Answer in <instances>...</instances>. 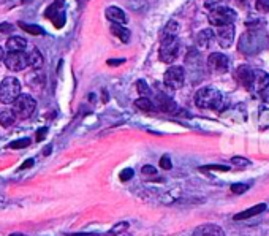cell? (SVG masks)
Instances as JSON below:
<instances>
[{
	"label": "cell",
	"mask_w": 269,
	"mask_h": 236,
	"mask_svg": "<svg viewBox=\"0 0 269 236\" xmlns=\"http://www.w3.org/2000/svg\"><path fill=\"white\" fill-rule=\"evenodd\" d=\"M238 48L246 56H253L260 53L261 49L266 48V32L261 30L260 27H250L249 32H246L239 38Z\"/></svg>",
	"instance_id": "6da1fadb"
},
{
	"label": "cell",
	"mask_w": 269,
	"mask_h": 236,
	"mask_svg": "<svg viewBox=\"0 0 269 236\" xmlns=\"http://www.w3.org/2000/svg\"><path fill=\"white\" fill-rule=\"evenodd\" d=\"M195 103L201 110H217L222 103V94L214 87H201L195 95Z\"/></svg>",
	"instance_id": "7a4b0ae2"
},
{
	"label": "cell",
	"mask_w": 269,
	"mask_h": 236,
	"mask_svg": "<svg viewBox=\"0 0 269 236\" xmlns=\"http://www.w3.org/2000/svg\"><path fill=\"white\" fill-rule=\"evenodd\" d=\"M179 48H181V43L177 40V35L163 34L162 43H160V49H158L160 60L165 63H173L179 56Z\"/></svg>",
	"instance_id": "3957f363"
},
{
	"label": "cell",
	"mask_w": 269,
	"mask_h": 236,
	"mask_svg": "<svg viewBox=\"0 0 269 236\" xmlns=\"http://www.w3.org/2000/svg\"><path fill=\"white\" fill-rule=\"evenodd\" d=\"M21 95V84L15 76H8L0 82V101L5 105L13 103Z\"/></svg>",
	"instance_id": "277c9868"
},
{
	"label": "cell",
	"mask_w": 269,
	"mask_h": 236,
	"mask_svg": "<svg viewBox=\"0 0 269 236\" xmlns=\"http://www.w3.org/2000/svg\"><path fill=\"white\" fill-rule=\"evenodd\" d=\"M208 19L211 24L215 25V27H222V25L233 24L236 21V13L234 10L228 8V6L220 5V6H215V8H211Z\"/></svg>",
	"instance_id": "5b68a950"
},
{
	"label": "cell",
	"mask_w": 269,
	"mask_h": 236,
	"mask_svg": "<svg viewBox=\"0 0 269 236\" xmlns=\"http://www.w3.org/2000/svg\"><path fill=\"white\" fill-rule=\"evenodd\" d=\"M35 106H37V101L34 100V97H30L27 94H21L13 101V113H15L16 118L27 119L35 111Z\"/></svg>",
	"instance_id": "8992f818"
},
{
	"label": "cell",
	"mask_w": 269,
	"mask_h": 236,
	"mask_svg": "<svg viewBox=\"0 0 269 236\" xmlns=\"http://www.w3.org/2000/svg\"><path fill=\"white\" fill-rule=\"evenodd\" d=\"M165 86L168 89H173V91H176V89L182 87L184 86V81H185V72L182 67H177V65H173L166 70L165 73Z\"/></svg>",
	"instance_id": "52a82bcc"
},
{
	"label": "cell",
	"mask_w": 269,
	"mask_h": 236,
	"mask_svg": "<svg viewBox=\"0 0 269 236\" xmlns=\"http://www.w3.org/2000/svg\"><path fill=\"white\" fill-rule=\"evenodd\" d=\"M269 87V75L263 70H258V68H252V73H250V81H249V86L247 89H250L252 92H263Z\"/></svg>",
	"instance_id": "ba28073f"
},
{
	"label": "cell",
	"mask_w": 269,
	"mask_h": 236,
	"mask_svg": "<svg viewBox=\"0 0 269 236\" xmlns=\"http://www.w3.org/2000/svg\"><path fill=\"white\" fill-rule=\"evenodd\" d=\"M5 65L11 72H21L29 65L27 54L24 51H15V53H8L5 56Z\"/></svg>",
	"instance_id": "9c48e42d"
},
{
	"label": "cell",
	"mask_w": 269,
	"mask_h": 236,
	"mask_svg": "<svg viewBox=\"0 0 269 236\" xmlns=\"http://www.w3.org/2000/svg\"><path fill=\"white\" fill-rule=\"evenodd\" d=\"M208 67L215 75L227 73L230 68V59L222 53H212L208 57Z\"/></svg>",
	"instance_id": "30bf717a"
},
{
	"label": "cell",
	"mask_w": 269,
	"mask_h": 236,
	"mask_svg": "<svg viewBox=\"0 0 269 236\" xmlns=\"http://www.w3.org/2000/svg\"><path fill=\"white\" fill-rule=\"evenodd\" d=\"M215 37L222 48H225V49L230 48L234 41V25L228 24V25H222V27H217Z\"/></svg>",
	"instance_id": "8fae6325"
},
{
	"label": "cell",
	"mask_w": 269,
	"mask_h": 236,
	"mask_svg": "<svg viewBox=\"0 0 269 236\" xmlns=\"http://www.w3.org/2000/svg\"><path fill=\"white\" fill-rule=\"evenodd\" d=\"M193 236H225V232H223L222 227L215 224H204L196 228Z\"/></svg>",
	"instance_id": "7c38bea8"
},
{
	"label": "cell",
	"mask_w": 269,
	"mask_h": 236,
	"mask_svg": "<svg viewBox=\"0 0 269 236\" xmlns=\"http://www.w3.org/2000/svg\"><path fill=\"white\" fill-rule=\"evenodd\" d=\"M215 40V34L211 29H204L196 35V44L200 49H209Z\"/></svg>",
	"instance_id": "4fadbf2b"
},
{
	"label": "cell",
	"mask_w": 269,
	"mask_h": 236,
	"mask_svg": "<svg viewBox=\"0 0 269 236\" xmlns=\"http://www.w3.org/2000/svg\"><path fill=\"white\" fill-rule=\"evenodd\" d=\"M60 6H57V5H53V6H49V8L46 10V16L56 24V27L57 29H60L63 24H65V13H63L62 10H59Z\"/></svg>",
	"instance_id": "5bb4252c"
},
{
	"label": "cell",
	"mask_w": 269,
	"mask_h": 236,
	"mask_svg": "<svg viewBox=\"0 0 269 236\" xmlns=\"http://www.w3.org/2000/svg\"><path fill=\"white\" fill-rule=\"evenodd\" d=\"M157 105H158V110L163 111V113H176L177 111L176 101L170 97H166L165 94L157 95Z\"/></svg>",
	"instance_id": "9a60e30c"
},
{
	"label": "cell",
	"mask_w": 269,
	"mask_h": 236,
	"mask_svg": "<svg viewBox=\"0 0 269 236\" xmlns=\"http://www.w3.org/2000/svg\"><path fill=\"white\" fill-rule=\"evenodd\" d=\"M263 211H266V205L265 203H261V205H255L252 208H249V209H244V211H241L234 216V220H246V219H252L255 217V216H258L261 214Z\"/></svg>",
	"instance_id": "2e32d148"
},
{
	"label": "cell",
	"mask_w": 269,
	"mask_h": 236,
	"mask_svg": "<svg viewBox=\"0 0 269 236\" xmlns=\"http://www.w3.org/2000/svg\"><path fill=\"white\" fill-rule=\"evenodd\" d=\"M106 18L110 19L113 24H127V15L124 13V10L117 8V6H108Z\"/></svg>",
	"instance_id": "e0dca14e"
},
{
	"label": "cell",
	"mask_w": 269,
	"mask_h": 236,
	"mask_svg": "<svg viewBox=\"0 0 269 236\" xmlns=\"http://www.w3.org/2000/svg\"><path fill=\"white\" fill-rule=\"evenodd\" d=\"M6 48L10 49V53H15V51H24L27 48V40L19 35H13L6 40Z\"/></svg>",
	"instance_id": "ac0fdd59"
},
{
	"label": "cell",
	"mask_w": 269,
	"mask_h": 236,
	"mask_svg": "<svg viewBox=\"0 0 269 236\" xmlns=\"http://www.w3.org/2000/svg\"><path fill=\"white\" fill-rule=\"evenodd\" d=\"M111 32L117 38H120V41L129 43V40H130V30L129 29L122 27V25H119V24H113L111 25Z\"/></svg>",
	"instance_id": "d6986e66"
},
{
	"label": "cell",
	"mask_w": 269,
	"mask_h": 236,
	"mask_svg": "<svg viewBox=\"0 0 269 236\" xmlns=\"http://www.w3.org/2000/svg\"><path fill=\"white\" fill-rule=\"evenodd\" d=\"M250 73H252V68H249L246 65H242L238 68V72H236V78L241 82L242 86H249V81H250Z\"/></svg>",
	"instance_id": "ffe728a7"
},
{
	"label": "cell",
	"mask_w": 269,
	"mask_h": 236,
	"mask_svg": "<svg viewBox=\"0 0 269 236\" xmlns=\"http://www.w3.org/2000/svg\"><path fill=\"white\" fill-rule=\"evenodd\" d=\"M27 60H29V65L34 67V68H40L43 65V56L38 49L30 51V53L27 54Z\"/></svg>",
	"instance_id": "44dd1931"
},
{
	"label": "cell",
	"mask_w": 269,
	"mask_h": 236,
	"mask_svg": "<svg viewBox=\"0 0 269 236\" xmlns=\"http://www.w3.org/2000/svg\"><path fill=\"white\" fill-rule=\"evenodd\" d=\"M15 120H16V116H15V113H13V110H0V124L3 127L13 125Z\"/></svg>",
	"instance_id": "7402d4cb"
},
{
	"label": "cell",
	"mask_w": 269,
	"mask_h": 236,
	"mask_svg": "<svg viewBox=\"0 0 269 236\" xmlns=\"http://www.w3.org/2000/svg\"><path fill=\"white\" fill-rule=\"evenodd\" d=\"M134 105H136V108H139V110L143 111H154L155 110V105H154V101L149 98V97H141L138 98L136 101H134Z\"/></svg>",
	"instance_id": "603a6c76"
},
{
	"label": "cell",
	"mask_w": 269,
	"mask_h": 236,
	"mask_svg": "<svg viewBox=\"0 0 269 236\" xmlns=\"http://www.w3.org/2000/svg\"><path fill=\"white\" fill-rule=\"evenodd\" d=\"M18 25L24 32H27V34H32V35H41V34H44V30L40 27V25H37V24H25L22 21H19Z\"/></svg>",
	"instance_id": "cb8c5ba5"
},
{
	"label": "cell",
	"mask_w": 269,
	"mask_h": 236,
	"mask_svg": "<svg viewBox=\"0 0 269 236\" xmlns=\"http://www.w3.org/2000/svg\"><path fill=\"white\" fill-rule=\"evenodd\" d=\"M136 89H138V92L143 95V97H149V95H151V89H149V86L146 84L144 79H139L136 82Z\"/></svg>",
	"instance_id": "d4e9b609"
},
{
	"label": "cell",
	"mask_w": 269,
	"mask_h": 236,
	"mask_svg": "<svg viewBox=\"0 0 269 236\" xmlns=\"http://www.w3.org/2000/svg\"><path fill=\"white\" fill-rule=\"evenodd\" d=\"M30 144V139L29 138H21V139H16V141H13L10 144L11 149H22V148H27Z\"/></svg>",
	"instance_id": "484cf974"
},
{
	"label": "cell",
	"mask_w": 269,
	"mask_h": 236,
	"mask_svg": "<svg viewBox=\"0 0 269 236\" xmlns=\"http://www.w3.org/2000/svg\"><path fill=\"white\" fill-rule=\"evenodd\" d=\"M231 163L236 165L238 168H244V167H247V165H250V160H249V158H244V157L236 156V157L231 158Z\"/></svg>",
	"instance_id": "4316f807"
},
{
	"label": "cell",
	"mask_w": 269,
	"mask_h": 236,
	"mask_svg": "<svg viewBox=\"0 0 269 236\" xmlns=\"http://www.w3.org/2000/svg\"><path fill=\"white\" fill-rule=\"evenodd\" d=\"M129 228V224L127 222H122V224H117L114 228H111L110 233H108L106 236H114V235H119V233H122V230H127Z\"/></svg>",
	"instance_id": "83f0119b"
},
{
	"label": "cell",
	"mask_w": 269,
	"mask_h": 236,
	"mask_svg": "<svg viewBox=\"0 0 269 236\" xmlns=\"http://www.w3.org/2000/svg\"><path fill=\"white\" fill-rule=\"evenodd\" d=\"M255 6H257V11L260 13H269V0H257V3H255Z\"/></svg>",
	"instance_id": "f1b7e54d"
},
{
	"label": "cell",
	"mask_w": 269,
	"mask_h": 236,
	"mask_svg": "<svg viewBox=\"0 0 269 236\" xmlns=\"http://www.w3.org/2000/svg\"><path fill=\"white\" fill-rule=\"evenodd\" d=\"M247 189H249V184H233L231 192L236 195H241V194H244Z\"/></svg>",
	"instance_id": "f546056e"
},
{
	"label": "cell",
	"mask_w": 269,
	"mask_h": 236,
	"mask_svg": "<svg viewBox=\"0 0 269 236\" xmlns=\"http://www.w3.org/2000/svg\"><path fill=\"white\" fill-rule=\"evenodd\" d=\"M133 170L132 168H125L124 171H120V175H119V177H120V181H130L132 177H133Z\"/></svg>",
	"instance_id": "4dcf8cb0"
},
{
	"label": "cell",
	"mask_w": 269,
	"mask_h": 236,
	"mask_svg": "<svg viewBox=\"0 0 269 236\" xmlns=\"http://www.w3.org/2000/svg\"><path fill=\"white\" fill-rule=\"evenodd\" d=\"M160 167H162L163 170H171L173 168V165H171V160H170V157H162L160 158Z\"/></svg>",
	"instance_id": "1f68e13d"
},
{
	"label": "cell",
	"mask_w": 269,
	"mask_h": 236,
	"mask_svg": "<svg viewBox=\"0 0 269 236\" xmlns=\"http://www.w3.org/2000/svg\"><path fill=\"white\" fill-rule=\"evenodd\" d=\"M141 171H143V175H155V168H154L152 165H144V167L141 168Z\"/></svg>",
	"instance_id": "d6a6232c"
},
{
	"label": "cell",
	"mask_w": 269,
	"mask_h": 236,
	"mask_svg": "<svg viewBox=\"0 0 269 236\" xmlns=\"http://www.w3.org/2000/svg\"><path fill=\"white\" fill-rule=\"evenodd\" d=\"M13 30V25L8 22H2L0 24V32H11Z\"/></svg>",
	"instance_id": "836d02e7"
},
{
	"label": "cell",
	"mask_w": 269,
	"mask_h": 236,
	"mask_svg": "<svg viewBox=\"0 0 269 236\" xmlns=\"http://www.w3.org/2000/svg\"><path fill=\"white\" fill-rule=\"evenodd\" d=\"M124 62H125V59H110L108 60V65L114 67V65H120V63H124Z\"/></svg>",
	"instance_id": "e575fe53"
},
{
	"label": "cell",
	"mask_w": 269,
	"mask_h": 236,
	"mask_svg": "<svg viewBox=\"0 0 269 236\" xmlns=\"http://www.w3.org/2000/svg\"><path fill=\"white\" fill-rule=\"evenodd\" d=\"M203 170H220V171H228V168L227 167H203Z\"/></svg>",
	"instance_id": "d590c367"
},
{
	"label": "cell",
	"mask_w": 269,
	"mask_h": 236,
	"mask_svg": "<svg viewBox=\"0 0 269 236\" xmlns=\"http://www.w3.org/2000/svg\"><path fill=\"white\" fill-rule=\"evenodd\" d=\"M261 97H263V100L266 101V103H269V89H266V91L261 92Z\"/></svg>",
	"instance_id": "8d00e7d4"
},
{
	"label": "cell",
	"mask_w": 269,
	"mask_h": 236,
	"mask_svg": "<svg viewBox=\"0 0 269 236\" xmlns=\"http://www.w3.org/2000/svg\"><path fill=\"white\" fill-rule=\"evenodd\" d=\"M67 236H97V235L89 232V233H72V235H67Z\"/></svg>",
	"instance_id": "74e56055"
},
{
	"label": "cell",
	"mask_w": 269,
	"mask_h": 236,
	"mask_svg": "<svg viewBox=\"0 0 269 236\" xmlns=\"http://www.w3.org/2000/svg\"><path fill=\"white\" fill-rule=\"evenodd\" d=\"M44 135H46V129H41V132H38V133H37L38 141H40V139H43V138H44Z\"/></svg>",
	"instance_id": "f35d334b"
},
{
	"label": "cell",
	"mask_w": 269,
	"mask_h": 236,
	"mask_svg": "<svg viewBox=\"0 0 269 236\" xmlns=\"http://www.w3.org/2000/svg\"><path fill=\"white\" fill-rule=\"evenodd\" d=\"M32 165H34V160H32V158H30V160H27V162H24V163H22V167H21V168H22V170H25V168H30Z\"/></svg>",
	"instance_id": "ab89813d"
},
{
	"label": "cell",
	"mask_w": 269,
	"mask_h": 236,
	"mask_svg": "<svg viewBox=\"0 0 269 236\" xmlns=\"http://www.w3.org/2000/svg\"><path fill=\"white\" fill-rule=\"evenodd\" d=\"M5 59V51L2 49V46H0V60Z\"/></svg>",
	"instance_id": "60d3db41"
},
{
	"label": "cell",
	"mask_w": 269,
	"mask_h": 236,
	"mask_svg": "<svg viewBox=\"0 0 269 236\" xmlns=\"http://www.w3.org/2000/svg\"><path fill=\"white\" fill-rule=\"evenodd\" d=\"M51 149H53V148H51V146H48V148H46V149H44V156H48V154H49V152H51Z\"/></svg>",
	"instance_id": "b9f144b4"
},
{
	"label": "cell",
	"mask_w": 269,
	"mask_h": 236,
	"mask_svg": "<svg viewBox=\"0 0 269 236\" xmlns=\"http://www.w3.org/2000/svg\"><path fill=\"white\" fill-rule=\"evenodd\" d=\"M10 236H24V235H21V233H13V235H10Z\"/></svg>",
	"instance_id": "7bdbcfd3"
},
{
	"label": "cell",
	"mask_w": 269,
	"mask_h": 236,
	"mask_svg": "<svg viewBox=\"0 0 269 236\" xmlns=\"http://www.w3.org/2000/svg\"><path fill=\"white\" fill-rule=\"evenodd\" d=\"M244 2H247V0H241V3H242V5H244Z\"/></svg>",
	"instance_id": "ee69618b"
},
{
	"label": "cell",
	"mask_w": 269,
	"mask_h": 236,
	"mask_svg": "<svg viewBox=\"0 0 269 236\" xmlns=\"http://www.w3.org/2000/svg\"><path fill=\"white\" fill-rule=\"evenodd\" d=\"M25 2H29V0H22V3H25Z\"/></svg>",
	"instance_id": "f6af8a7d"
}]
</instances>
